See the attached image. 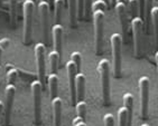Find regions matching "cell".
Wrapping results in <instances>:
<instances>
[{
    "mask_svg": "<svg viewBox=\"0 0 158 126\" xmlns=\"http://www.w3.org/2000/svg\"><path fill=\"white\" fill-rule=\"evenodd\" d=\"M104 14L103 10H93V22H94V42L95 54L102 55L103 50V33H104Z\"/></svg>",
    "mask_w": 158,
    "mask_h": 126,
    "instance_id": "6da1fadb",
    "label": "cell"
},
{
    "mask_svg": "<svg viewBox=\"0 0 158 126\" xmlns=\"http://www.w3.org/2000/svg\"><path fill=\"white\" fill-rule=\"evenodd\" d=\"M34 9H35V2H34V0H24V3H23V15H24L23 41H24L25 45H29L31 41Z\"/></svg>",
    "mask_w": 158,
    "mask_h": 126,
    "instance_id": "7a4b0ae2",
    "label": "cell"
},
{
    "mask_svg": "<svg viewBox=\"0 0 158 126\" xmlns=\"http://www.w3.org/2000/svg\"><path fill=\"white\" fill-rule=\"evenodd\" d=\"M98 72L101 79L102 99L104 105H110V65L108 59H101L98 65Z\"/></svg>",
    "mask_w": 158,
    "mask_h": 126,
    "instance_id": "3957f363",
    "label": "cell"
},
{
    "mask_svg": "<svg viewBox=\"0 0 158 126\" xmlns=\"http://www.w3.org/2000/svg\"><path fill=\"white\" fill-rule=\"evenodd\" d=\"M111 49H112V67L113 76L116 78L121 77V45L122 37L119 33H113L111 38Z\"/></svg>",
    "mask_w": 158,
    "mask_h": 126,
    "instance_id": "277c9868",
    "label": "cell"
},
{
    "mask_svg": "<svg viewBox=\"0 0 158 126\" xmlns=\"http://www.w3.org/2000/svg\"><path fill=\"white\" fill-rule=\"evenodd\" d=\"M31 93H33L34 103V122L37 126L42 123V92L43 85L38 79L31 81Z\"/></svg>",
    "mask_w": 158,
    "mask_h": 126,
    "instance_id": "5b68a950",
    "label": "cell"
},
{
    "mask_svg": "<svg viewBox=\"0 0 158 126\" xmlns=\"http://www.w3.org/2000/svg\"><path fill=\"white\" fill-rule=\"evenodd\" d=\"M45 49V44H43V42H38L34 47V53H35V58H36L37 65V79L42 83L43 87L45 86V79L47 77V74H46Z\"/></svg>",
    "mask_w": 158,
    "mask_h": 126,
    "instance_id": "8992f818",
    "label": "cell"
},
{
    "mask_svg": "<svg viewBox=\"0 0 158 126\" xmlns=\"http://www.w3.org/2000/svg\"><path fill=\"white\" fill-rule=\"evenodd\" d=\"M132 38H134V53L136 57H140L143 53V20L139 16L132 18L131 20Z\"/></svg>",
    "mask_w": 158,
    "mask_h": 126,
    "instance_id": "52a82bcc",
    "label": "cell"
},
{
    "mask_svg": "<svg viewBox=\"0 0 158 126\" xmlns=\"http://www.w3.org/2000/svg\"><path fill=\"white\" fill-rule=\"evenodd\" d=\"M140 90V111L141 117H148V104H149V78L147 76H141L139 79Z\"/></svg>",
    "mask_w": 158,
    "mask_h": 126,
    "instance_id": "ba28073f",
    "label": "cell"
},
{
    "mask_svg": "<svg viewBox=\"0 0 158 126\" xmlns=\"http://www.w3.org/2000/svg\"><path fill=\"white\" fill-rule=\"evenodd\" d=\"M38 11L40 16L43 37L45 40V45H48V16H49V5L46 1L40 0L38 3Z\"/></svg>",
    "mask_w": 158,
    "mask_h": 126,
    "instance_id": "9c48e42d",
    "label": "cell"
},
{
    "mask_svg": "<svg viewBox=\"0 0 158 126\" xmlns=\"http://www.w3.org/2000/svg\"><path fill=\"white\" fill-rule=\"evenodd\" d=\"M6 103L3 104V112H5V124L9 125L10 115H11V108L14 104V97L16 94V85L7 84L6 86Z\"/></svg>",
    "mask_w": 158,
    "mask_h": 126,
    "instance_id": "30bf717a",
    "label": "cell"
},
{
    "mask_svg": "<svg viewBox=\"0 0 158 126\" xmlns=\"http://www.w3.org/2000/svg\"><path fill=\"white\" fill-rule=\"evenodd\" d=\"M116 14L118 16L120 25H121L122 35L126 36L128 33V12H127V0H117L114 5Z\"/></svg>",
    "mask_w": 158,
    "mask_h": 126,
    "instance_id": "8fae6325",
    "label": "cell"
},
{
    "mask_svg": "<svg viewBox=\"0 0 158 126\" xmlns=\"http://www.w3.org/2000/svg\"><path fill=\"white\" fill-rule=\"evenodd\" d=\"M66 70L67 77H69V86H70V95H71V103L72 105L76 104V93H75V77H76V68L75 65L72 60L66 63Z\"/></svg>",
    "mask_w": 158,
    "mask_h": 126,
    "instance_id": "7c38bea8",
    "label": "cell"
},
{
    "mask_svg": "<svg viewBox=\"0 0 158 126\" xmlns=\"http://www.w3.org/2000/svg\"><path fill=\"white\" fill-rule=\"evenodd\" d=\"M52 39L53 48L62 56L63 50V26L61 24H54L52 27Z\"/></svg>",
    "mask_w": 158,
    "mask_h": 126,
    "instance_id": "4fadbf2b",
    "label": "cell"
},
{
    "mask_svg": "<svg viewBox=\"0 0 158 126\" xmlns=\"http://www.w3.org/2000/svg\"><path fill=\"white\" fill-rule=\"evenodd\" d=\"M62 108L63 103L58 96L52 99V109H53V126H62Z\"/></svg>",
    "mask_w": 158,
    "mask_h": 126,
    "instance_id": "5bb4252c",
    "label": "cell"
},
{
    "mask_svg": "<svg viewBox=\"0 0 158 126\" xmlns=\"http://www.w3.org/2000/svg\"><path fill=\"white\" fill-rule=\"evenodd\" d=\"M85 76L82 73H77L75 77V93L76 100H83L85 94Z\"/></svg>",
    "mask_w": 158,
    "mask_h": 126,
    "instance_id": "9a60e30c",
    "label": "cell"
},
{
    "mask_svg": "<svg viewBox=\"0 0 158 126\" xmlns=\"http://www.w3.org/2000/svg\"><path fill=\"white\" fill-rule=\"evenodd\" d=\"M123 100V107L126 108L128 115V125L131 126V122H132V112H134V96L130 93H126L122 97Z\"/></svg>",
    "mask_w": 158,
    "mask_h": 126,
    "instance_id": "2e32d148",
    "label": "cell"
},
{
    "mask_svg": "<svg viewBox=\"0 0 158 126\" xmlns=\"http://www.w3.org/2000/svg\"><path fill=\"white\" fill-rule=\"evenodd\" d=\"M69 15H70V25L75 28L77 25V0H67Z\"/></svg>",
    "mask_w": 158,
    "mask_h": 126,
    "instance_id": "e0dca14e",
    "label": "cell"
},
{
    "mask_svg": "<svg viewBox=\"0 0 158 126\" xmlns=\"http://www.w3.org/2000/svg\"><path fill=\"white\" fill-rule=\"evenodd\" d=\"M47 81H48V88H49V96L51 98H55L57 96V88H58V77L56 74H53V73H49L48 77H47Z\"/></svg>",
    "mask_w": 158,
    "mask_h": 126,
    "instance_id": "ac0fdd59",
    "label": "cell"
},
{
    "mask_svg": "<svg viewBox=\"0 0 158 126\" xmlns=\"http://www.w3.org/2000/svg\"><path fill=\"white\" fill-rule=\"evenodd\" d=\"M154 1L155 0H145V7H143V16H145V21H146L147 30L150 27L152 22V9L154 7Z\"/></svg>",
    "mask_w": 158,
    "mask_h": 126,
    "instance_id": "d6986e66",
    "label": "cell"
},
{
    "mask_svg": "<svg viewBox=\"0 0 158 126\" xmlns=\"http://www.w3.org/2000/svg\"><path fill=\"white\" fill-rule=\"evenodd\" d=\"M61 59V56L57 51H51L48 54V60H49V68H51V73L53 74H56L57 72V67H58V61Z\"/></svg>",
    "mask_w": 158,
    "mask_h": 126,
    "instance_id": "ffe728a7",
    "label": "cell"
},
{
    "mask_svg": "<svg viewBox=\"0 0 158 126\" xmlns=\"http://www.w3.org/2000/svg\"><path fill=\"white\" fill-rule=\"evenodd\" d=\"M64 0H54V16L56 24H61L62 15H63Z\"/></svg>",
    "mask_w": 158,
    "mask_h": 126,
    "instance_id": "44dd1931",
    "label": "cell"
},
{
    "mask_svg": "<svg viewBox=\"0 0 158 126\" xmlns=\"http://www.w3.org/2000/svg\"><path fill=\"white\" fill-rule=\"evenodd\" d=\"M6 70H7V84H15L16 81H17V77H18L17 68H15L12 65H7Z\"/></svg>",
    "mask_w": 158,
    "mask_h": 126,
    "instance_id": "7402d4cb",
    "label": "cell"
},
{
    "mask_svg": "<svg viewBox=\"0 0 158 126\" xmlns=\"http://www.w3.org/2000/svg\"><path fill=\"white\" fill-rule=\"evenodd\" d=\"M9 3V17L11 25L16 24V19H17V5H18V0H8Z\"/></svg>",
    "mask_w": 158,
    "mask_h": 126,
    "instance_id": "603a6c76",
    "label": "cell"
},
{
    "mask_svg": "<svg viewBox=\"0 0 158 126\" xmlns=\"http://www.w3.org/2000/svg\"><path fill=\"white\" fill-rule=\"evenodd\" d=\"M152 21L154 26V33H155L156 41L158 44V6H154L152 9Z\"/></svg>",
    "mask_w": 158,
    "mask_h": 126,
    "instance_id": "cb8c5ba5",
    "label": "cell"
},
{
    "mask_svg": "<svg viewBox=\"0 0 158 126\" xmlns=\"http://www.w3.org/2000/svg\"><path fill=\"white\" fill-rule=\"evenodd\" d=\"M75 107H76V114H77V116L84 120L85 115H86V111H88V104L84 100H77L75 104Z\"/></svg>",
    "mask_w": 158,
    "mask_h": 126,
    "instance_id": "d4e9b609",
    "label": "cell"
},
{
    "mask_svg": "<svg viewBox=\"0 0 158 126\" xmlns=\"http://www.w3.org/2000/svg\"><path fill=\"white\" fill-rule=\"evenodd\" d=\"M71 60L73 61V64L75 65L76 72H81V66H82V55L79 51H73L71 54Z\"/></svg>",
    "mask_w": 158,
    "mask_h": 126,
    "instance_id": "484cf974",
    "label": "cell"
},
{
    "mask_svg": "<svg viewBox=\"0 0 158 126\" xmlns=\"http://www.w3.org/2000/svg\"><path fill=\"white\" fill-rule=\"evenodd\" d=\"M118 123L119 126H127L128 125V115L125 107L119 108L118 111Z\"/></svg>",
    "mask_w": 158,
    "mask_h": 126,
    "instance_id": "4316f807",
    "label": "cell"
},
{
    "mask_svg": "<svg viewBox=\"0 0 158 126\" xmlns=\"http://www.w3.org/2000/svg\"><path fill=\"white\" fill-rule=\"evenodd\" d=\"M128 5H129V8L131 10V16L132 18L137 17L138 12H139V3H138V0H128Z\"/></svg>",
    "mask_w": 158,
    "mask_h": 126,
    "instance_id": "83f0119b",
    "label": "cell"
},
{
    "mask_svg": "<svg viewBox=\"0 0 158 126\" xmlns=\"http://www.w3.org/2000/svg\"><path fill=\"white\" fill-rule=\"evenodd\" d=\"M106 7H108V5H106V2L104 1V0H95L94 2H92V10H103V11H106Z\"/></svg>",
    "mask_w": 158,
    "mask_h": 126,
    "instance_id": "f1b7e54d",
    "label": "cell"
},
{
    "mask_svg": "<svg viewBox=\"0 0 158 126\" xmlns=\"http://www.w3.org/2000/svg\"><path fill=\"white\" fill-rule=\"evenodd\" d=\"M17 72H18V75H20V77L26 79V81H35V79H37L36 75H34L31 73L25 72V70H23L20 68H17Z\"/></svg>",
    "mask_w": 158,
    "mask_h": 126,
    "instance_id": "f546056e",
    "label": "cell"
},
{
    "mask_svg": "<svg viewBox=\"0 0 158 126\" xmlns=\"http://www.w3.org/2000/svg\"><path fill=\"white\" fill-rule=\"evenodd\" d=\"M92 0H84V6H83V17L85 19H88L90 17V12H91L92 8Z\"/></svg>",
    "mask_w": 158,
    "mask_h": 126,
    "instance_id": "4dcf8cb0",
    "label": "cell"
},
{
    "mask_svg": "<svg viewBox=\"0 0 158 126\" xmlns=\"http://www.w3.org/2000/svg\"><path fill=\"white\" fill-rule=\"evenodd\" d=\"M103 123L104 126H114V117H113V115L110 114V113L104 115Z\"/></svg>",
    "mask_w": 158,
    "mask_h": 126,
    "instance_id": "1f68e13d",
    "label": "cell"
},
{
    "mask_svg": "<svg viewBox=\"0 0 158 126\" xmlns=\"http://www.w3.org/2000/svg\"><path fill=\"white\" fill-rule=\"evenodd\" d=\"M83 6H84V0H77V16L81 18L83 17Z\"/></svg>",
    "mask_w": 158,
    "mask_h": 126,
    "instance_id": "d6a6232c",
    "label": "cell"
},
{
    "mask_svg": "<svg viewBox=\"0 0 158 126\" xmlns=\"http://www.w3.org/2000/svg\"><path fill=\"white\" fill-rule=\"evenodd\" d=\"M73 126H86V124H85V122H84L83 118L76 116L73 120Z\"/></svg>",
    "mask_w": 158,
    "mask_h": 126,
    "instance_id": "836d02e7",
    "label": "cell"
},
{
    "mask_svg": "<svg viewBox=\"0 0 158 126\" xmlns=\"http://www.w3.org/2000/svg\"><path fill=\"white\" fill-rule=\"evenodd\" d=\"M2 112H3V103L0 100V115L2 114Z\"/></svg>",
    "mask_w": 158,
    "mask_h": 126,
    "instance_id": "e575fe53",
    "label": "cell"
},
{
    "mask_svg": "<svg viewBox=\"0 0 158 126\" xmlns=\"http://www.w3.org/2000/svg\"><path fill=\"white\" fill-rule=\"evenodd\" d=\"M3 49H5V48H3L2 46L0 45V60H1V55H2V51H3Z\"/></svg>",
    "mask_w": 158,
    "mask_h": 126,
    "instance_id": "d590c367",
    "label": "cell"
},
{
    "mask_svg": "<svg viewBox=\"0 0 158 126\" xmlns=\"http://www.w3.org/2000/svg\"><path fill=\"white\" fill-rule=\"evenodd\" d=\"M155 59H156V63H157V68H158V51L156 53V55H155Z\"/></svg>",
    "mask_w": 158,
    "mask_h": 126,
    "instance_id": "8d00e7d4",
    "label": "cell"
},
{
    "mask_svg": "<svg viewBox=\"0 0 158 126\" xmlns=\"http://www.w3.org/2000/svg\"><path fill=\"white\" fill-rule=\"evenodd\" d=\"M116 1L117 0H111V3H112V5H116Z\"/></svg>",
    "mask_w": 158,
    "mask_h": 126,
    "instance_id": "74e56055",
    "label": "cell"
},
{
    "mask_svg": "<svg viewBox=\"0 0 158 126\" xmlns=\"http://www.w3.org/2000/svg\"><path fill=\"white\" fill-rule=\"evenodd\" d=\"M140 126H149V125H148V124H141Z\"/></svg>",
    "mask_w": 158,
    "mask_h": 126,
    "instance_id": "f35d334b",
    "label": "cell"
},
{
    "mask_svg": "<svg viewBox=\"0 0 158 126\" xmlns=\"http://www.w3.org/2000/svg\"><path fill=\"white\" fill-rule=\"evenodd\" d=\"M42 1H46V2H48V0H42Z\"/></svg>",
    "mask_w": 158,
    "mask_h": 126,
    "instance_id": "ab89813d",
    "label": "cell"
},
{
    "mask_svg": "<svg viewBox=\"0 0 158 126\" xmlns=\"http://www.w3.org/2000/svg\"><path fill=\"white\" fill-rule=\"evenodd\" d=\"M1 1H2V0H0V2H1Z\"/></svg>",
    "mask_w": 158,
    "mask_h": 126,
    "instance_id": "60d3db41",
    "label": "cell"
},
{
    "mask_svg": "<svg viewBox=\"0 0 158 126\" xmlns=\"http://www.w3.org/2000/svg\"><path fill=\"white\" fill-rule=\"evenodd\" d=\"M104 1H106V0H104Z\"/></svg>",
    "mask_w": 158,
    "mask_h": 126,
    "instance_id": "b9f144b4",
    "label": "cell"
},
{
    "mask_svg": "<svg viewBox=\"0 0 158 126\" xmlns=\"http://www.w3.org/2000/svg\"><path fill=\"white\" fill-rule=\"evenodd\" d=\"M6 126H8V125H6Z\"/></svg>",
    "mask_w": 158,
    "mask_h": 126,
    "instance_id": "7bdbcfd3",
    "label": "cell"
},
{
    "mask_svg": "<svg viewBox=\"0 0 158 126\" xmlns=\"http://www.w3.org/2000/svg\"><path fill=\"white\" fill-rule=\"evenodd\" d=\"M157 1H158V0H157Z\"/></svg>",
    "mask_w": 158,
    "mask_h": 126,
    "instance_id": "ee69618b",
    "label": "cell"
}]
</instances>
